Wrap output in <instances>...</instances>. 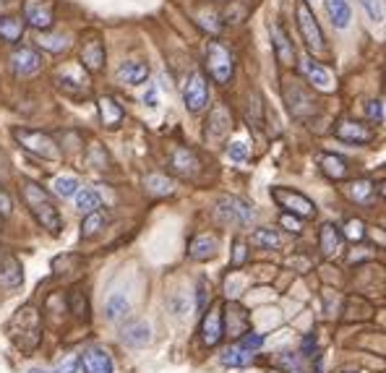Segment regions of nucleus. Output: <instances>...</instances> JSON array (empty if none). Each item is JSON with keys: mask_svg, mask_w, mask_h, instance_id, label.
<instances>
[{"mask_svg": "<svg viewBox=\"0 0 386 373\" xmlns=\"http://www.w3.org/2000/svg\"><path fill=\"white\" fill-rule=\"evenodd\" d=\"M18 193H21V199H24L26 209L32 212V217L42 225V230H47L50 235H61L63 230V217L58 207H55V201L47 191H44L40 183L35 181H21L18 183Z\"/></svg>", "mask_w": 386, "mask_h": 373, "instance_id": "f257e3e1", "label": "nucleus"}, {"mask_svg": "<svg viewBox=\"0 0 386 373\" xmlns=\"http://www.w3.org/2000/svg\"><path fill=\"white\" fill-rule=\"evenodd\" d=\"M170 170L178 178H186V181H196L198 173H201V159L193 149L188 147H178L170 154Z\"/></svg>", "mask_w": 386, "mask_h": 373, "instance_id": "ddd939ff", "label": "nucleus"}, {"mask_svg": "<svg viewBox=\"0 0 386 373\" xmlns=\"http://www.w3.org/2000/svg\"><path fill=\"white\" fill-rule=\"evenodd\" d=\"M344 373H355V371H344Z\"/></svg>", "mask_w": 386, "mask_h": 373, "instance_id": "6e6d98bb", "label": "nucleus"}, {"mask_svg": "<svg viewBox=\"0 0 386 373\" xmlns=\"http://www.w3.org/2000/svg\"><path fill=\"white\" fill-rule=\"evenodd\" d=\"M40 47L47 52H66L71 47L68 35H42L40 37Z\"/></svg>", "mask_w": 386, "mask_h": 373, "instance_id": "a19ab883", "label": "nucleus"}, {"mask_svg": "<svg viewBox=\"0 0 386 373\" xmlns=\"http://www.w3.org/2000/svg\"><path fill=\"white\" fill-rule=\"evenodd\" d=\"M217 3H224V0H217Z\"/></svg>", "mask_w": 386, "mask_h": 373, "instance_id": "4d7b16f0", "label": "nucleus"}, {"mask_svg": "<svg viewBox=\"0 0 386 373\" xmlns=\"http://www.w3.org/2000/svg\"><path fill=\"white\" fill-rule=\"evenodd\" d=\"M76 357L73 355H66V360H61V363H58V371L55 373H76Z\"/></svg>", "mask_w": 386, "mask_h": 373, "instance_id": "603ef678", "label": "nucleus"}, {"mask_svg": "<svg viewBox=\"0 0 386 373\" xmlns=\"http://www.w3.org/2000/svg\"><path fill=\"white\" fill-rule=\"evenodd\" d=\"M282 225L287 227L290 233H295V235H301V230H303L301 219H298V217H292V214H282Z\"/></svg>", "mask_w": 386, "mask_h": 373, "instance_id": "3c124183", "label": "nucleus"}, {"mask_svg": "<svg viewBox=\"0 0 386 373\" xmlns=\"http://www.w3.org/2000/svg\"><path fill=\"white\" fill-rule=\"evenodd\" d=\"M183 104L191 113H201L209 104V81L201 71H193L183 84Z\"/></svg>", "mask_w": 386, "mask_h": 373, "instance_id": "1a4fd4ad", "label": "nucleus"}, {"mask_svg": "<svg viewBox=\"0 0 386 373\" xmlns=\"http://www.w3.org/2000/svg\"><path fill=\"white\" fill-rule=\"evenodd\" d=\"M24 282V267L16 256H0V290H16Z\"/></svg>", "mask_w": 386, "mask_h": 373, "instance_id": "a211bd4d", "label": "nucleus"}, {"mask_svg": "<svg viewBox=\"0 0 386 373\" xmlns=\"http://www.w3.org/2000/svg\"><path fill=\"white\" fill-rule=\"evenodd\" d=\"M269 193H272V199L277 201V207L284 209V212L292 214V217L310 219L313 214H316V204H313L306 193L292 191V188H284V185H275Z\"/></svg>", "mask_w": 386, "mask_h": 373, "instance_id": "6e6552de", "label": "nucleus"}, {"mask_svg": "<svg viewBox=\"0 0 386 373\" xmlns=\"http://www.w3.org/2000/svg\"><path fill=\"white\" fill-rule=\"evenodd\" d=\"M24 18L21 16H0V39L8 44H16L21 42V37H24Z\"/></svg>", "mask_w": 386, "mask_h": 373, "instance_id": "7c9ffc66", "label": "nucleus"}, {"mask_svg": "<svg viewBox=\"0 0 386 373\" xmlns=\"http://www.w3.org/2000/svg\"><path fill=\"white\" fill-rule=\"evenodd\" d=\"M232 130V115L224 104H217L215 110L209 113V121H206V139L219 141L224 139Z\"/></svg>", "mask_w": 386, "mask_h": 373, "instance_id": "f3484780", "label": "nucleus"}, {"mask_svg": "<svg viewBox=\"0 0 386 373\" xmlns=\"http://www.w3.org/2000/svg\"><path fill=\"white\" fill-rule=\"evenodd\" d=\"M104 44L99 42V39H89V42H84V47H81V66H84L89 73H99V71L104 68Z\"/></svg>", "mask_w": 386, "mask_h": 373, "instance_id": "412c9836", "label": "nucleus"}, {"mask_svg": "<svg viewBox=\"0 0 386 373\" xmlns=\"http://www.w3.org/2000/svg\"><path fill=\"white\" fill-rule=\"evenodd\" d=\"M344 322H366L373 316V305L366 300L363 295H350L344 303Z\"/></svg>", "mask_w": 386, "mask_h": 373, "instance_id": "c85d7f7f", "label": "nucleus"}, {"mask_svg": "<svg viewBox=\"0 0 386 373\" xmlns=\"http://www.w3.org/2000/svg\"><path fill=\"white\" fill-rule=\"evenodd\" d=\"M366 115H368L370 123L381 126V123H384V99H370V102L366 104Z\"/></svg>", "mask_w": 386, "mask_h": 373, "instance_id": "a18cd8bd", "label": "nucleus"}, {"mask_svg": "<svg viewBox=\"0 0 386 373\" xmlns=\"http://www.w3.org/2000/svg\"><path fill=\"white\" fill-rule=\"evenodd\" d=\"M78 188H81L78 181L76 178H71V175H61V178L52 181V191H55V196H61V199H71Z\"/></svg>", "mask_w": 386, "mask_h": 373, "instance_id": "58836bf2", "label": "nucleus"}, {"mask_svg": "<svg viewBox=\"0 0 386 373\" xmlns=\"http://www.w3.org/2000/svg\"><path fill=\"white\" fill-rule=\"evenodd\" d=\"M326 13L332 18V24L337 29H347L352 21V8H350V0H324Z\"/></svg>", "mask_w": 386, "mask_h": 373, "instance_id": "c756f323", "label": "nucleus"}, {"mask_svg": "<svg viewBox=\"0 0 386 373\" xmlns=\"http://www.w3.org/2000/svg\"><path fill=\"white\" fill-rule=\"evenodd\" d=\"M81 368L84 373H115V363H112L110 353L104 348H89L81 355Z\"/></svg>", "mask_w": 386, "mask_h": 373, "instance_id": "6ab92c4d", "label": "nucleus"}, {"mask_svg": "<svg viewBox=\"0 0 386 373\" xmlns=\"http://www.w3.org/2000/svg\"><path fill=\"white\" fill-rule=\"evenodd\" d=\"M29 373H55V371H50V368H32Z\"/></svg>", "mask_w": 386, "mask_h": 373, "instance_id": "5fc2aeb1", "label": "nucleus"}, {"mask_svg": "<svg viewBox=\"0 0 386 373\" xmlns=\"http://www.w3.org/2000/svg\"><path fill=\"white\" fill-rule=\"evenodd\" d=\"M215 217L230 227H248L256 222V212L248 201L238 199V196H222L215 204Z\"/></svg>", "mask_w": 386, "mask_h": 373, "instance_id": "0eeeda50", "label": "nucleus"}, {"mask_svg": "<svg viewBox=\"0 0 386 373\" xmlns=\"http://www.w3.org/2000/svg\"><path fill=\"white\" fill-rule=\"evenodd\" d=\"M13 139L18 141V147L26 149L29 154L40 157V159H47V162H55L61 159V149L55 144L50 133H44L40 128H16L13 130Z\"/></svg>", "mask_w": 386, "mask_h": 373, "instance_id": "39448f33", "label": "nucleus"}, {"mask_svg": "<svg viewBox=\"0 0 386 373\" xmlns=\"http://www.w3.org/2000/svg\"><path fill=\"white\" fill-rule=\"evenodd\" d=\"M227 157H230L232 162H246L248 159V147L243 141H232L230 147H227Z\"/></svg>", "mask_w": 386, "mask_h": 373, "instance_id": "de8ad7c7", "label": "nucleus"}, {"mask_svg": "<svg viewBox=\"0 0 386 373\" xmlns=\"http://www.w3.org/2000/svg\"><path fill=\"white\" fill-rule=\"evenodd\" d=\"M149 78V66L141 61H123L118 66V81L128 84V87H138Z\"/></svg>", "mask_w": 386, "mask_h": 373, "instance_id": "5701e85b", "label": "nucleus"}, {"mask_svg": "<svg viewBox=\"0 0 386 373\" xmlns=\"http://www.w3.org/2000/svg\"><path fill=\"white\" fill-rule=\"evenodd\" d=\"M342 243L344 238L339 233V227L332 225V222L321 225V230H318V245H321V253H324L326 259H332V256H337V253L342 251Z\"/></svg>", "mask_w": 386, "mask_h": 373, "instance_id": "4be33fe9", "label": "nucleus"}, {"mask_svg": "<svg viewBox=\"0 0 386 373\" xmlns=\"http://www.w3.org/2000/svg\"><path fill=\"white\" fill-rule=\"evenodd\" d=\"M217 251H219V240H217V235H196L193 240H191L188 245V256L193 261H209V259H215Z\"/></svg>", "mask_w": 386, "mask_h": 373, "instance_id": "aec40b11", "label": "nucleus"}, {"mask_svg": "<svg viewBox=\"0 0 386 373\" xmlns=\"http://www.w3.org/2000/svg\"><path fill=\"white\" fill-rule=\"evenodd\" d=\"M196 24L201 26V29H206V32H212V35H219V29H222L219 16H217L215 11H201V13H196Z\"/></svg>", "mask_w": 386, "mask_h": 373, "instance_id": "37998d69", "label": "nucleus"}, {"mask_svg": "<svg viewBox=\"0 0 386 373\" xmlns=\"http://www.w3.org/2000/svg\"><path fill=\"white\" fill-rule=\"evenodd\" d=\"M373 193H376V185L370 181H366V178H361V181H350L344 185V196L350 201H355V204H368V201L373 199Z\"/></svg>", "mask_w": 386, "mask_h": 373, "instance_id": "2f4dec72", "label": "nucleus"}, {"mask_svg": "<svg viewBox=\"0 0 386 373\" xmlns=\"http://www.w3.org/2000/svg\"><path fill=\"white\" fill-rule=\"evenodd\" d=\"M206 71L215 84L219 87H227L235 76V55L224 42L215 39V42L206 44Z\"/></svg>", "mask_w": 386, "mask_h": 373, "instance_id": "20e7f679", "label": "nucleus"}, {"mask_svg": "<svg viewBox=\"0 0 386 373\" xmlns=\"http://www.w3.org/2000/svg\"><path fill=\"white\" fill-rule=\"evenodd\" d=\"M144 104H149V107H157V89L149 87V92L144 94Z\"/></svg>", "mask_w": 386, "mask_h": 373, "instance_id": "864d4df0", "label": "nucleus"}, {"mask_svg": "<svg viewBox=\"0 0 386 373\" xmlns=\"http://www.w3.org/2000/svg\"><path fill=\"white\" fill-rule=\"evenodd\" d=\"M295 21H298V32H301L303 42L310 52H324L326 50V37L321 32L316 13L308 6V0H298L295 3Z\"/></svg>", "mask_w": 386, "mask_h": 373, "instance_id": "423d86ee", "label": "nucleus"}, {"mask_svg": "<svg viewBox=\"0 0 386 373\" xmlns=\"http://www.w3.org/2000/svg\"><path fill=\"white\" fill-rule=\"evenodd\" d=\"M24 24L40 32H50L55 26V8L50 0H26L24 3Z\"/></svg>", "mask_w": 386, "mask_h": 373, "instance_id": "9d476101", "label": "nucleus"}, {"mask_svg": "<svg viewBox=\"0 0 386 373\" xmlns=\"http://www.w3.org/2000/svg\"><path fill=\"white\" fill-rule=\"evenodd\" d=\"M224 337V324H222V303H212L206 308L204 319H201V339L206 348H217Z\"/></svg>", "mask_w": 386, "mask_h": 373, "instance_id": "f8f14e48", "label": "nucleus"}, {"mask_svg": "<svg viewBox=\"0 0 386 373\" xmlns=\"http://www.w3.org/2000/svg\"><path fill=\"white\" fill-rule=\"evenodd\" d=\"M272 42H275L277 61L282 66H292L295 63V47H292L290 37H287V32L279 24H272Z\"/></svg>", "mask_w": 386, "mask_h": 373, "instance_id": "b1692460", "label": "nucleus"}, {"mask_svg": "<svg viewBox=\"0 0 386 373\" xmlns=\"http://www.w3.org/2000/svg\"><path fill=\"white\" fill-rule=\"evenodd\" d=\"M279 365H282L287 373H301L303 365H301V357L298 355H282V360H279Z\"/></svg>", "mask_w": 386, "mask_h": 373, "instance_id": "09e8293b", "label": "nucleus"}, {"mask_svg": "<svg viewBox=\"0 0 386 373\" xmlns=\"http://www.w3.org/2000/svg\"><path fill=\"white\" fill-rule=\"evenodd\" d=\"M339 233H342L344 240H350V243H361L366 240V225H363V219H347L344 227H339Z\"/></svg>", "mask_w": 386, "mask_h": 373, "instance_id": "ea45409f", "label": "nucleus"}, {"mask_svg": "<svg viewBox=\"0 0 386 373\" xmlns=\"http://www.w3.org/2000/svg\"><path fill=\"white\" fill-rule=\"evenodd\" d=\"M104 313H107V319L110 322H121L131 313V303L126 300V295H112L104 305Z\"/></svg>", "mask_w": 386, "mask_h": 373, "instance_id": "4c0bfd02", "label": "nucleus"}, {"mask_svg": "<svg viewBox=\"0 0 386 373\" xmlns=\"http://www.w3.org/2000/svg\"><path fill=\"white\" fill-rule=\"evenodd\" d=\"M73 199H76V207L81 214H89V212L99 209V204H102V199H99V193H97L95 188H78V191L73 193Z\"/></svg>", "mask_w": 386, "mask_h": 373, "instance_id": "e433bc0d", "label": "nucleus"}, {"mask_svg": "<svg viewBox=\"0 0 386 373\" xmlns=\"http://www.w3.org/2000/svg\"><path fill=\"white\" fill-rule=\"evenodd\" d=\"M144 188L152 193V196H170V193L175 191V183L162 173H152L144 178Z\"/></svg>", "mask_w": 386, "mask_h": 373, "instance_id": "72a5a7b5", "label": "nucleus"}, {"mask_svg": "<svg viewBox=\"0 0 386 373\" xmlns=\"http://www.w3.org/2000/svg\"><path fill=\"white\" fill-rule=\"evenodd\" d=\"M123 342L131 345V348H146L152 342V329L146 322H131L126 329H123Z\"/></svg>", "mask_w": 386, "mask_h": 373, "instance_id": "cd10ccee", "label": "nucleus"}, {"mask_svg": "<svg viewBox=\"0 0 386 373\" xmlns=\"http://www.w3.org/2000/svg\"><path fill=\"white\" fill-rule=\"evenodd\" d=\"M222 365H227V368H246V365L253 363V353H248L246 348H241L238 342L235 345H230V348L222 353Z\"/></svg>", "mask_w": 386, "mask_h": 373, "instance_id": "473e14b6", "label": "nucleus"}, {"mask_svg": "<svg viewBox=\"0 0 386 373\" xmlns=\"http://www.w3.org/2000/svg\"><path fill=\"white\" fill-rule=\"evenodd\" d=\"M66 305H68V311L76 316V319H89V300H86L84 290L81 287H73L66 298Z\"/></svg>", "mask_w": 386, "mask_h": 373, "instance_id": "c9c22d12", "label": "nucleus"}, {"mask_svg": "<svg viewBox=\"0 0 386 373\" xmlns=\"http://www.w3.org/2000/svg\"><path fill=\"white\" fill-rule=\"evenodd\" d=\"M337 139L347 141V144H355V147H363V144H370L376 139V133L370 130V126L361 121H339L334 128Z\"/></svg>", "mask_w": 386, "mask_h": 373, "instance_id": "4468645a", "label": "nucleus"}, {"mask_svg": "<svg viewBox=\"0 0 386 373\" xmlns=\"http://www.w3.org/2000/svg\"><path fill=\"white\" fill-rule=\"evenodd\" d=\"M318 165H321V173L332 181H344L350 167H347V159L339 154H321L318 157Z\"/></svg>", "mask_w": 386, "mask_h": 373, "instance_id": "bb28decb", "label": "nucleus"}, {"mask_svg": "<svg viewBox=\"0 0 386 373\" xmlns=\"http://www.w3.org/2000/svg\"><path fill=\"white\" fill-rule=\"evenodd\" d=\"M11 68L13 73L21 78L26 76H35L37 71L42 68V55L37 50H29V47H16V50L11 52Z\"/></svg>", "mask_w": 386, "mask_h": 373, "instance_id": "2eb2a0df", "label": "nucleus"}, {"mask_svg": "<svg viewBox=\"0 0 386 373\" xmlns=\"http://www.w3.org/2000/svg\"><path fill=\"white\" fill-rule=\"evenodd\" d=\"M246 261H248V243H246L243 238H235V243H232L230 267H232V269H241Z\"/></svg>", "mask_w": 386, "mask_h": 373, "instance_id": "79ce46f5", "label": "nucleus"}, {"mask_svg": "<svg viewBox=\"0 0 386 373\" xmlns=\"http://www.w3.org/2000/svg\"><path fill=\"white\" fill-rule=\"evenodd\" d=\"M110 222V212L107 209H95V212H89V214H84V219H81V238H95V235H99L104 230V225Z\"/></svg>", "mask_w": 386, "mask_h": 373, "instance_id": "a878e982", "label": "nucleus"}, {"mask_svg": "<svg viewBox=\"0 0 386 373\" xmlns=\"http://www.w3.org/2000/svg\"><path fill=\"white\" fill-rule=\"evenodd\" d=\"M13 212V204H11V196L3 188H0V217H11Z\"/></svg>", "mask_w": 386, "mask_h": 373, "instance_id": "8fccbe9b", "label": "nucleus"}, {"mask_svg": "<svg viewBox=\"0 0 386 373\" xmlns=\"http://www.w3.org/2000/svg\"><path fill=\"white\" fill-rule=\"evenodd\" d=\"M301 73L306 78H308V84L316 92H324V94H332L337 89V78L334 73L326 68V66H321L318 61H313V58H303L301 63Z\"/></svg>", "mask_w": 386, "mask_h": 373, "instance_id": "9b49d317", "label": "nucleus"}, {"mask_svg": "<svg viewBox=\"0 0 386 373\" xmlns=\"http://www.w3.org/2000/svg\"><path fill=\"white\" fill-rule=\"evenodd\" d=\"M6 331H8V339L21 353H32L42 342V313L29 303L21 305L8 319Z\"/></svg>", "mask_w": 386, "mask_h": 373, "instance_id": "f03ea898", "label": "nucleus"}, {"mask_svg": "<svg viewBox=\"0 0 386 373\" xmlns=\"http://www.w3.org/2000/svg\"><path fill=\"white\" fill-rule=\"evenodd\" d=\"M361 6L366 8L370 21H384V6H381V0H361Z\"/></svg>", "mask_w": 386, "mask_h": 373, "instance_id": "49530a36", "label": "nucleus"}, {"mask_svg": "<svg viewBox=\"0 0 386 373\" xmlns=\"http://www.w3.org/2000/svg\"><path fill=\"white\" fill-rule=\"evenodd\" d=\"M99 118H102V123L107 126V128H118L123 123V118H126V110H123V104H118V99L110 94L99 97Z\"/></svg>", "mask_w": 386, "mask_h": 373, "instance_id": "393cba45", "label": "nucleus"}, {"mask_svg": "<svg viewBox=\"0 0 386 373\" xmlns=\"http://www.w3.org/2000/svg\"><path fill=\"white\" fill-rule=\"evenodd\" d=\"M238 345H241V348H246L248 353H256V350H261V345H264V337H261L258 331L248 329L246 334H241V337H238Z\"/></svg>", "mask_w": 386, "mask_h": 373, "instance_id": "c03bdc74", "label": "nucleus"}, {"mask_svg": "<svg viewBox=\"0 0 386 373\" xmlns=\"http://www.w3.org/2000/svg\"><path fill=\"white\" fill-rule=\"evenodd\" d=\"M251 243L258 245V248L272 251V248H282V238H279V233L272 230V227H258L256 233L251 235Z\"/></svg>", "mask_w": 386, "mask_h": 373, "instance_id": "f704fd0d", "label": "nucleus"}, {"mask_svg": "<svg viewBox=\"0 0 386 373\" xmlns=\"http://www.w3.org/2000/svg\"><path fill=\"white\" fill-rule=\"evenodd\" d=\"M282 97H284V104H287V110H290L292 118L308 121L310 115H316L318 102L313 99V92H310L306 84H301L298 78H284Z\"/></svg>", "mask_w": 386, "mask_h": 373, "instance_id": "7ed1b4c3", "label": "nucleus"}, {"mask_svg": "<svg viewBox=\"0 0 386 373\" xmlns=\"http://www.w3.org/2000/svg\"><path fill=\"white\" fill-rule=\"evenodd\" d=\"M224 311L227 313H222V324H224V329L230 331L232 339H238L241 334H246V331L251 329V316L241 303H230Z\"/></svg>", "mask_w": 386, "mask_h": 373, "instance_id": "dca6fc26", "label": "nucleus"}]
</instances>
